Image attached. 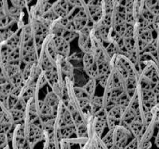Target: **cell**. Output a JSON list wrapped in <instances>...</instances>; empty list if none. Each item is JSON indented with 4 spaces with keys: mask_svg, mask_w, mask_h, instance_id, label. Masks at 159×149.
<instances>
[{
    "mask_svg": "<svg viewBox=\"0 0 159 149\" xmlns=\"http://www.w3.org/2000/svg\"><path fill=\"white\" fill-rule=\"evenodd\" d=\"M101 141L108 149H110L113 145V130H108V132L101 138Z\"/></svg>",
    "mask_w": 159,
    "mask_h": 149,
    "instance_id": "ffe728a7",
    "label": "cell"
},
{
    "mask_svg": "<svg viewBox=\"0 0 159 149\" xmlns=\"http://www.w3.org/2000/svg\"><path fill=\"white\" fill-rule=\"evenodd\" d=\"M9 144V141L6 133H0V149H3Z\"/></svg>",
    "mask_w": 159,
    "mask_h": 149,
    "instance_id": "603a6c76",
    "label": "cell"
},
{
    "mask_svg": "<svg viewBox=\"0 0 159 149\" xmlns=\"http://www.w3.org/2000/svg\"><path fill=\"white\" fill-rule=\"evenodd\" d=\"M57 54L53 49L50 41V35L47 37L44 43L39 51L38 65L43 71L52 69L56 67Z\"/></svg>",
    "mask_w": 159,
    "mask_h": 149,
    "instance_id": "6da1fadb",
    "label": "cell"
},
{
    "mask_svg": "<svg viewBox=\"0 0 159 149\" xmlns=\"http://www.w3.org/2000/svg\"><path fill=\"white\" fill-rule=\"evenodd\" d=\"M32 29L34 43L37 49L40 51L42 45L44 43L47 37L50 35V29L45 26L37 17L29 13V22Z\"/></svg>",
    "mask_w": 159,
    "mask_h": 149,
    "instance_id": "7a4b0ae2",
    "label": "cell"
},
{
    "mask_svg": "<svg viewBox=\"0 0 159 149\" xmlns=\"http://www.w3.org/2000/svg\"><path fill=\"white\" fill-rule=\"evenodd\" d=\"M59 149H71V144L68 140H62L59 144Z\"/></svg>",
    "mask_w": 159,
    "mask_h": 149,
    "instance_id": "cb8c5ba5",
    "label": "cell"
},
{
    "mask_svg": "<svg viewBox=\"0 0 159 149\" xmlns=\"http://www.w3.org/2000/svg\"><path fill=\"white\" fill-rule=\"evenodd\" d=\"M124 110V108L116 105L107 112L106 120L108 130H113L116 126L120 124Z\"/></svg>",
    "mask_w": 159,
    "mask_h": 149,
    "instance_id": "ba28073f",
    "label": "cell"
},
{
    "mask_svg": "<svg viewBox=\"0 0 159 149\" xmlns=\"http://www.w3.org/2000/svg\"><path fill=\"white\" fill-rule=\"evenodd\" d=\"M23 127H24L26 138L32 149H34L39 142L43 141L44 139L43 127L36 125L32 123L24 122Z\"/></svg>",
    "mask_w": 159,
    "mask_h": 149,
    "instance_id": "3957f363",
    "label": "cell"
},
{
    "mask_svg": "<svg viewBox=\"0 0 159 149\" xmlns=\"http://www.w3.org/2000/svg\"><path fill=\"white\" fill-rule=\"evenodd\" d=\"M130 101V97L124 92V93L120 95L117 99H116L115 102V106H119L122 107V108L125 109L127 106L129 105Z\"/></svg>",
    "mask_w": 159,
    "mask_h": 149,
    "instance_id": "d6986e66",
    "label": "cell"
},
{
    "mask_svg": "<svg viewBox=\"0 0 159 149\" xmlns=\"http://www.w3.org/2000/svg\"><path fill=\"white\" fill-rule=\"evenodd\" d=\"M47 85H48V79H47L46 76L43 71H42L41 74H40V76L37 79V82H36V88H37V92H40V89L43 88V87L46 86Z\"/></svg>",
    "mask_w": 159,
    "mask_h": 149,
    "instance_id": "44dd1931",
    "label": "cell"
},
{
    "mask_svg": "<svg viewBox=\"0 0 159 149\" xmlns=\"http://www.w3.org/2000/svg\"><path fill=\"white\" fill-rule=\"evenodd\" d=\"M144 8L154 16H159V0H144Z\"/></svg>",
    "mask_w": 159,
    "mask_h": 149,
    "instance_id": "ac0fdd59",
    "label": "cell"
},
{
    "mask_svg": "<svg viewBox=\"0 0 159 149\" xmlns=\"http://www.w3.org/2000/svg\"><path fill=\"white\" fill-rule=\"evenodd\" d=\"M145 125L144 124L142 117L140 115H138L130 124L127 126V128L131 133L133 138H136L140 134L143 129L144 128Z\"/></svg>",
    "mask_w": 159,
    "mask_h": 149,
    "instance_id": "4fadbf2b",
    "label": "cell"
},
{
    "mask_svg": "<svg viewBox=\"0 0 159 149\" xmlns=\"http://www.w3.org/2000/svg\"><path fill=\"white\" fill-rule=\"evenodd\" d=\"M47 105L49 106L54 111L57 113V109L61 102V99L51 89H48L44 99H43Z\"/></svg>",
    "mask_w": 159,
    "mask_h": 149,
    "instance_id": "9a60e30c",
    "label": "cell"
},
{
    "mask_svg": "<svg viewBox=\"0 0 159 149\" xmlns=\"http://www.w3.org/2000/svg\"><path fill=\"white\" fill-rule=\"evenodd\" d=\"M138 87V78L128 76L124 79V92L130 98L136 93Z\"/></svg>",
    "mask_w": 159,
    "mask_h": 149,
    "instance_id": "5bb4252c",
    "label": "cell"
},
{
    "mask_svg": "<svg viewBox=\"0 0 159 149\" xmlns=\"http://www.w3.org/2000/svg\"><path fill=\"white\" fill-rule=\"evenodd\" d=\"M10 116L13 122L14 125L23 124L25 120V111L20 110H9Z\"/></svg>",
    "mask_w": 159,
    "mask_h": 149,
    "instance_id": "2e32d148",
    "label": "cell"
},
{
    "mask_svg": "<svg viewBox=\"0 0 159 149\" xmlns=\"http://www.w3.org/2000/svg\"><path fill=\"white\" fill-rule=\"evenodd\" d=\"M36 104H37V111H38L39 116L41 119L43 124L50 120L54 119L56 117L57 113L52 110L48 105H47L43 99L39 98V92H37L35 95Z\"/></svg>",
    "mask_w": 159,
    "mask_h": 149,
    "instance_id": "9c48e42d",
    "label": "cell"
},
{
    "mask_svg": "<svg viewBox=\"0 0 159 149\" xmlns=\"http://www.w3.org/2000/svg\"><path fill=\"white\" fill-rule=\"evenodd\" d=\"M113 130V145L121 149H124L126 145L133 138L130 130L122 125L116 126L113 130Z\"/></svg>",
    "mask_w": 159,
    "mask_h": 149,
    "instance_id": "5b68a950",
    "label": "cell"
},
{
    "mask_svg": "<svg viewBox=\"0 0 159 149\" xmlns=\"http://www.w3.org/2000/svg\"><path fill=\"white\" fill-rule=\"evenodd\" d=\"M50 41L53 49L57 56L68 57L71 54V45L69 42L65 40L62 37L52 35L50 34Z\"/></svg>",
    "mask_w": 159,
    "mask_h": 149,
    "instance_id": "8992f818",
    "label": "cell"
},
{
    "mask_svg": "<svg viewBox=\"0 0 159 149\" xmlns=\"http://www.w3.org/2000/svg\"><path fill=\"white\" fill-rule=\"evenodd\" d=\"M93 26L88 25L79 32L78 46L83 54L92 52V30Z\"/></svg>",
    "mask_w": 159,
    "mask_h": 149,
    "instance_id": "52a82bcc",
    "label": "cell"
},
{
    "mask_svg": "<svg viewBox=\"0 0 159 149\" xmlns=\"http://www.w3.org/2000/svg\"><path fill=\"white\" fill-rule=\"evenodd\" d=\"M73 8L74 6H71L68 0H57L51 5V9L58 19L68 16Z\"/></svg>",
    "mask_w": 159,
    "mask_h": 149,
    "instance_id": "30bf717a",
    "label": "cell"
},
{
    "mask_svg": "<svg viewBox=\"0 0 159 149\" xmlns=\"http://www.w3.org/2000/svg\"><path fill=\"white\" fill-rule=\"evenodd\" d=\"M82 70L89 79H97L99 75L98 64L92 52L85 53L82 57Z\"/></svg>",
    "mask_w": 159,
    "mask_h": 149,
    "instance_id": "277c9868",
    "label": "cell"
},
{
    "mask_svg": "<svg viewBox=\"0 0 159 149\" xmlns=\"http://www.w3.org/2000/svg\"><path fill=\"white\" fill-rule=\"evenodd\" d=\"M90 113L93 116H106L107 110L104 108L103 98L95 96L90 102Z\"/></svg>",
    "mask_w": 159,
    "mask_h": 149,
    "instance_id": "8fae6325",
    "label": "cell"
},
{
    "mask_svg": "<svg viewBox=\"0 0 159 149\" xmlns=\"http://www.w3.org/2000/svg\"><path fill=\"white\" fill-rule=\"evenodd\" d=\"M97 80L95 79H89V80L85 82V85H83L84 89L86 91V93H88L89 96L91 97V99H93L96 95V86H97Z\"/></svg>",
    "mask_w": 159,
    "mask_h": 149,
    "instance_id": "e0dca14e",
    "label": "cell"
},
{
    "mask_svg": "<svg viewBox=\"0 0 159 149\" xmlns=\"http://www.w3.org/2000/svg\"><path fill=\"white\" fill-rule=\"evenodd\" d=\"M155 145L159 148V129L158 130V133H157L156 136H155Z\"/></svg>",
    "mask_w": 159,
    "mask_h": 149,
    "instance_id": "d4e9b609",
    "label": "cell"
},
{
    "mask_svg": "<svg viewBox=\"0 0 159 149\" xmlns=\"http://www.w3.org/2000/svg\"><path fill=\"white\" fill-rule=\"evenodd\" d=\"M85 8L88 12L90 23L93 26L96 23H99L103 16V9H102V5H93V6L86 5Z\"/></svg>",
    "mask_w": 159,
    "mask_h": 149,
    "instance_id": "7c38bea8",
    "label": "cell"
},
{
    "mask_svg": "<svg viewBox=\"0 0 159 149\" xmlns=\"http://www.w3.org/2000/svg\"><path fill=\"white\" fill-rule=\"evenodd\" d=\"M39 2H49L50 0H37Z\"/></svg>",
    "mask_w": 159,
    "mask_h": 149,
    "instance_id": "484cf974",
    "label": "cell"
},
{
    "mask_svg": "<svg viewBox=\"0 0 159 149\" xmlns=\"http://www.w3.org/2000/svg\"><path fill=\"white\" fill-rule=\"evenodd\" d=\"M124 149H140V143L136 138H133Z\"/></svg>",
    "mask_w": 159,
    "mask_h": 149,
    "instance_id": "7402d4cb",
    "label": "cell"
}]
</instances>
